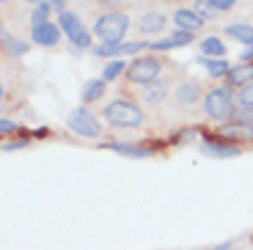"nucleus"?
<instances>
[{"instance_id": "nucleus-1", "label": "nucleus", "mask_w": 253, "mask_h": 250, "mask_svg": "<svg viewBox=\"0 0 253 250\" xmlns=\"http://www.w3.org/2000/svg\"><path fill=\"white\" fill-rule=\"evenodd\" d=\"M234 105H237V99H234V94H231L228 85H217L212 91H207V96H204V110H207V116L220 121V124H226V121H231L237 116L240 107H234Z\"/></svg>"}, {"instance_id": "nucleus-2", "label": "nucleus", "mask_w": 253, "mask_h": 250, "mask_svg": "<svg viewBox=\"0 0 253 250\" xmlns=\"http://www.w3.org/2000/svg\"><path fill=\"white\" fill-rule=\"evenodd\" d=\"M102 116L110 126H121V129H135L143 124V110L129 99H113L102 110Z\"/></svg>"}, {"instance_id": "nucleus-3", "label": "nucleus", "mask_w": 253, "mask_h": 250, "mask_svg": "<svg viewBox=\"0 0 253 250\" xmlns=\"http://www.w3.org/2000/svg\"><path fill=\"white\" fill-rule=\"evenodd\" d=\"M129 28V17L121 11H105L96 17L94 22V36H99L102 42H121Z\"/></svg>"}, {"instance_id": "nucleus-4", "label": "nucleus", "mask_w": 253, "mask_h": 250, "mask_svg": "<svg viewBox=\"0 0 253 250\" xmlns=\"http://www.w3.org/2000/svg\"><path fill=\"white\" fill-rule=\"evenodd\" d=\"M160 69H163V63H160L157 58L140 55V58H135V61H129V66H126V77L146 88V85H152V83L160 77Z\"/></svg>"}, {"instance_id": "nucleus-5", "label": "nucleus", "mask_w": 253, "mask_h": 250, "mask_svg": "<svg viewBox=\"0 0 253 250\" xmlns=\"http://www.w3.org/2000/svg\"><path fill=\"white\" fill-rule=\"evenodd\" d=\"M66 124H69V129L75 132V135H80V138H99V132H102L99 119H96L88 107H75V110L69 113Z\"/></svg>"}, {"instance_id": "nucleus-6", "label": "nucleus", "mask_w": 253, "mask_h": 250, "mask_svg": "<svg viewBox=\"0 0 253 250\" xmlns=\"http://www.w3.org/2000/svg\"><path fill=\"white\" fill-rule=\"evenodd\" d=\"M146 47H149V42H102L94 47V55L119 61L121 55H135V52H143Z\"/></svg>"}, {"instance_id": "nucleus-7", "label": "nucleus", "mask_w": 253, "mask_h": 250, "mask_svg": "<svg viewBox=\"0 0 253 250\" xmlns=\"http://www.w3.org/2000/svg\"><path fill=\"white\" fill-rule=\"evenodd\" d=\"M201 151L207 157H215V160H228V157H237L240 149L237 143L231 140H223V138H212V135H204L201 138Z\"/></svg>"}, {"instance_id": "nucleus-8", "label": "nucleus", "mask_w": 253, "mask_h": 250, "mask_svg": "<svg viewBox=\"0 0 253 250\" xmlns=\"http://www.w3.org/2000/svg\"><path fill=\"white\" fill-rule=\"evenodd\" d=\"M173 22H176L179 31L196 33L198 28L204 25V17L196 11V8H176V11H173Z\"/></svg>"}, {"instance_id": "nucleus-9", "label": "nucleus", "mask_w": 253, "mask_h": 250, "mask_svg": "<svg viewBox=\"0 0 253 250\" xmlns=\"http://www.w3.org/2000/svg\"><path fill=\"white\" fill-rule=\"evenodd\" d=\"M168 25V17L163 11H143L138 17V31L140 33H163Z\"/></svg>"}, {"instance_id": "nucleus-10", "label": "nucleus", "mask_w": 253, "mask_h": 250, "mask_svg": "<svg viewBox=\"0 0 253 250\" xmlns=\"http://www.w3.org/2000/svg\"><path fill=\"white\" fill-rule=\"evenodd\" d=\"M31 42L42 44V47H55V44L61 42V28L52 25V22L33 28V31H31Z\"/></svg>"}, {"instance_id": "nucleus-11", "label": "nucleus", "mask_w": 253, "mask_h": 250, "mask_svg": "<svg viewBox=\"0 0 253 250\" xmlns=\"http://www.w3.org/2000/svg\"><path fill=\"white\" fill-rule=\"evenodd\" d=\"M190 42H193V33H187V31H176L173 36L163 39V42H149V50H154V52H165V50H176V47H187Z\"/></svg>"}, {"instance_id": "nucleus-12", "label": "nucleus", "mask_w": 253, "mask_h": 250, "mask_svg": "<svg viewBox=\"0 0 253 250\" xmlns=\"http://www.w3.org/2000/svg\"><path fill=\"white\" fill-rule=\"evenodd\" d=\"M217 138H223V140H251L253 129L245 124H240V121H226V124H220V129H217Z\"/></svg>"}, {"instance_id": "nucleus-13", "label": "nucleus", "mask_w": 253, "mask_h": 250, "mask_svg": "<svg viewBox=\"0 0 253 250\" xmlns=\"http://www.w3.org/2000/svg\"><path fill=\"white\" fill-rule=\"evenodd\" d=\"M226 85L231 88V85H237V88H245V85H251L253 83V63H237V66H231V72H228V77H226Z\"/></svg>"}, {"instance_id": "nucleus-14", "label": "nucleus", "mask_w": 253, "mask_h": 250, "mask_svg": "<svg viewBox=\"0 0 253 250\" xmlns=\"http://www.w3.org/2000/svg\"><path fill=\"white\" fill-rule=\"evenodd\" d=\"M58 28H61L66 36H69V42H75L77 36H83V33H85V28H83L80 17H77V14H72V11L58 14Z\"/></svg>"}, {"instance_id": "nucleus-15", "label": "nucleus", "mask_w": 253, "mask_h": 250, "mask_svg": "<svg viewBox=\"0 0 253 250\" xmlns=\"http://www.w3.org/2000/svg\"><path fill=\"white\" fill-rule=\"evenodd\" d=\"M198 96H201V85H198L196 80H184L176 85V102L179 105H193V102H198Z\"/></svg>"}, {"instance_id": "nucleus-16", "label": "nucleus", "mask_w": 253, "mask_h": 250, "mask_svg": "<svg viewBox=\"0 0 253 250\" xmlns=\"http://www.w3.org/2000/svg\"><path fill=\"white\" fill-rule=\"evenodd\" d=\"M105 149H110V151H119L121 157H132V160H140V157H149L152 154V149L149 146H135V143H105Z\"/></svg>"}, {"instance_id": "nucleus-17", "label": "nucleus", "mask_w": 253, "mask_h": 250, "mask_svg": "<svg viewBox=\"0 0 253 250\" xmlns=\"http://www.w3.org/2000/svg\"><path fill=\"white\" fill-rule=\"evenodd\" d=\"M198 63H204V69H207L209 77H228V72H231V66H228V61H223V58H198Z\"/></svg>"}, {"instance_id": "nucleus-18", "label": "nucleus", "mask_w": 253, "mask_h": 250, "mask_svg": "<svg viewBox=\"0 0 253 250\" xmlns=\"http://www.w3.org/2000/svg\"><path fill=\"white\" fill-rule=\"evenodd\" d=\"M165 94H168V83H165V80H154L152 85L143 88V102H149V105H157V102L165 99Z\"/></svg>"}, {"instance_id": "nucleus-19", "label": "nucleus", "mask_w": 253, "mask_h": 250, "mask_svg": "<svg viewBox=\"0 0 253 250\" xmlns=\"http://www.w3.org/2000/svg\"><path fill=\"white\" fill-rule=\"evenodd\" d=\"M226 36L237 39V42H245L248 47L253 44V25L248 22H234V25H226Z\"/></svg>"}, {"instance_id": "nucleus-20", "label": "nucleus", "mask_w": 253, "mask_h": 250, "mask_svg": "<svg viewBox=\"0 0 253 250\" xmlns=\"http://www.w3.org/2000/svg\"><path fill=\"white\" fill-rule=\"evenodd\" d=\"M223 52H226V44H223L217 36L201 39V55L204 58H223Z\"/></svg>"}, {"instance_id": "nucleus-21", "label": "nucleus", "mask_w": 253, "mask_h": 250, "mask_svg": "<svg viewBox=\"0 0 253 250\" xmlns=\"http://www.w3.org/2000/svg\"><path fill=\"white\" fill-rule=\"evenodd\" d=\"M105 80H91L85 83V88H83V102H96L102 99V94H105Z\"/></svg>"}, {"instance_id": "nucleus-22", "label": "nucleus", "mask_w": 253, "mask_h": 250, "mask_svg": "<svg viewBox=\"0 0 253 250\" xmlns=\"http://www.w3.org/2000/svg\"><path fill=\"white\" fill-rule=\"evenodd\" d=\"M126 66H129V63H124L119 58V61H110V63H105V72H102V80L108 83V80H116V77L119 75H124L126 72Z\"/></svg>"}, {"instance_id": "nucleus-23", "label": "nucleus", "mask_w": 253, "mask_h": 250, "mask_svg": "<svg viewBox=\"0 0 253 250\" xmlns=\"http://www.w3.org/2000/svg\"><path fill=\"white\" fill-rule=\"evenodd\" d=\"M3 47H6L8 55H22L28 52V42H19V39H11L8 33H3Z\"/></svg>"}, {"instance_id": "nucleus-24", "label": "nucleus", "mask_w": 253, "mask_h": 250, "mask_svg": "<svg viewBox=\"0 0 253 250\" xmlns=\"http://www.w3.org/2000/svg\"><path fill=\"white\" fill-rule=\"evenodd\" d=\"M50 3H42V6H36L33 8V14H31V22H33V28H39V25H47L50 22Z\"/></svg>"}, {"instance_id": "nucleus-25", "label": "nucleus", "mask_w": 253, "mask_h": 250, "mask_svg": "<svg viewBox=\"0 0 253 250\" xmlns=\"http://www.w3.org/2000/svg\"><path fill=\"white\" fill-rule=\"evenodd\" d=\"M237 102H240L242 107H251V110H253V83H251V85H245V88H240Z\"/></svg>"}, {"instance_id": "nucleus-26", "label": "nucleus", "mask_w": 253, "mask_h": 250, "mask_svg": "<svg viewBox=\"0 0 253 250\" xmlns=\"http://www.w3.org/2000/svg\"><path fill=\"white\" fill-rule=\"evenodd\" d=\"M231 121H240V124H245V126H251V129H253V110H251V107H240Z\"/></svg>"}, {"instance_id": "nucleus-27", "label": "nucleus", "mask_w": 253, "mask_h": 250, "mask_svg": "<svg viewBox=\"0 0 253 250\" xmlns=\"http://www.w3.org/2000/svg\"><path fill=\"white\" fill-rule=\"evenodd\" d=\"M212 11H228V8H234L237 0H204Z\"/></svg>"}, {"instance_id": "nucleus-28", "label": "nucleus", "mask_w": 253, "mask_h": 250, "mask_svg": "<svg viewBox=\"0 0 253 250\" xmlns=\"http://www.w3.org/2000/svg\"><path fill=\"white\" fill-rule=\"evenodd\" d=\"M85 47H91V33H88V31L72 42V50H85Z\"/></svg>"}, {"instance_id": "nucleus-29", "label": "nucleus", "mask_w": 253, "mask_h": 250, "mask_svg": "<svg viewBox=\"0 0 253 250\" xmlns=\"http://www.w3.org/2000/svg\"><path fill=\"white\" fill-rule=\"evenodd\" d=\"M196 11H198V14H201V17H204V22H207V19L212 17V14H215V11H212V8L207 6V3H204V0H196Z\"/></svg>"}, {"instance_id": "nucleus-30", "label": "nucleus", "mask_w": 253, "mask_h": 250, "mask_svg": "<svg viewBox=\"0 0 253 250\" xmlns=\"http://www.w3.org/2000/svg\"><path fill=\"white\" fill-rule=\"evenodd\" d=\"M14 129H17V124H14V121H8V119L0 121V132H3V135H11Z\"/></svg>"}, {"instance_id": "nucleus-31", "label": "nucleus", "mask_w": 253, "mask_h": 250, "mask_svg": "<svg viewBox=\"0 0 253 250\" xmlns=\"http://www.w3.org/2000/svg\"><path fill=\"white\" fill-rule=\"evenodd\" d=\"M242 61H245V63H253V44L242 50Z\"/></svg>"}, {"instance_id": "nucleus-32", "label": "nucleus", "mask_w": 253, "mask_h": 250, "mask_svg": "<svg viewBox=\"0 0 253 250\" xmlns=\"http://www.w3.org/2000/svg\"><path fill=\"white\" fill-rule=\"evenodd\" d=\"M22 146H25V140H14V143L3 146V151H14V149H22Z\"/></svg>"}, {"instance_id": "nucleus-33", "label": "nucleus", "mask_w": 253, "mask_h": 250, "mask_svg": "<svg viewBox=\"0 0 253 250\" xmlns=\"http://www.w3.org/2000/svg\"><path fill=\"white\" fill-rule=\"evenodd\" d=\"M28 3H33V6H42V3H47V0H28Z\"/></svg>"}, {"instance_id": "nucleus-34", "label": "nucleus", "mask_w": 253, "mask_h": 250, "mask_svg": "<svg viewBox=\"0 0 253 250\" xmlns=\"http://www.w3.org/2000/svg\"><path fill=\"white\" fill-rule=\"evenodd\" d=\"M215 250H231V245H217Z\"/></svg>"}]
</instances>
